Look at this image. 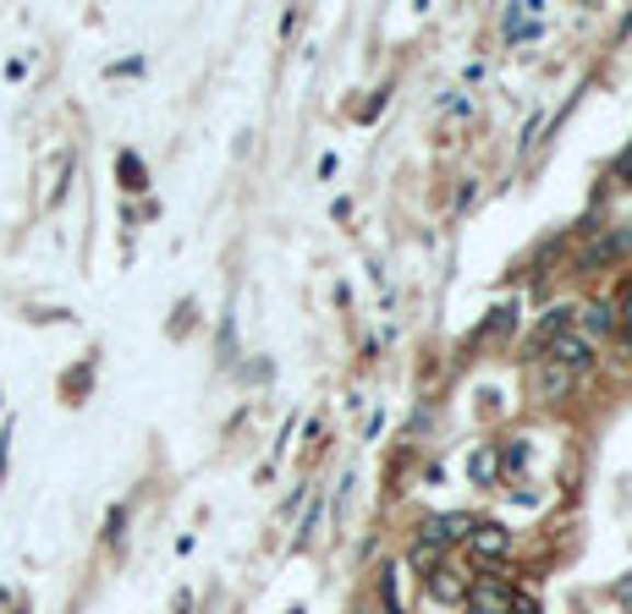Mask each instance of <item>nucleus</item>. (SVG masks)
Wrapping results in <instances>:
<instances>
[{
    "instance_id": "1",
    "label": "nucleus",
    "mask_w": 632,
    "mask_h": 614,
    "mask_svg": "<svg viewBox=\"0 0 632 614\" xmlns=\"http://www.w3.org/2000/svg\"><path fill=\"white\" fill-rule=\"evenodd\" d=\"M473 515L468 510H446V515H429L424 526H418V543H435V548H446V543H468L473 537Z\"/></svg>"
},
{
    "instance_id": "2",
    "label": "nucleus",
    "mask_w": 632,
    "mask_h": 614,
    "mask_svg": "<svg viewBox=\"0 0 632 614\" xmlns=\"http://www.w3.org/2000/svg\"><path fill=\"white\" fill-rule=\"evenodd\" d=\"M468 614H522V598L506 581H473L468 587Z\"/></svg>"
},
{
    "instance_id": "3",
    "label": "nucleus",
    "mask_w": 632,
    "mask_h": 614,
    "mask_svg": "<svg viewBox=\"0 0 632 614\" xmlns=\"http://www.w3.org/2000/svg\"><path fill=\"white\" fill-rule=\"evenodd\" d=\"M621 253H632V225H610L605 236H594V242L577 253V269H599V264H610V258H621Z\"/></svg>"
},
{
    "instance_id": "4",
    "label": "nucleus",
    "mask_w": 632,
    "mask_h": 614,
    "mask_svg": "<svg viewBox=\"0 0 632 614\" xmlns=\"http://www.w3.org/2000/svg\"><path fill=\"white\" fill-rule=\"evenodd\" d=\"M544 362H555V368H566V373H583L594 357H588V340L583 335H555V340H544Z\"/></svg>"
},
{
    "instance_id": "5",
    "label": "nucleus",
    "mask_w": 632,
    "mask_h": 614,
    "mask_svg": "<svg viewBox=\"0 0 632 614\" xmlns=\"http://www.w3.org/2000/svg\"><path fill=\"white\" fill-rule=\"evenodd\" d=\"M577 324H583V340H605V335L621 329V324H616V302H588V308H577Z\"/></svg>"
},
{
    "instance_id": "6",
    "label": "nucleus",
    "mask_w": 632,
    "mask_h": 614,
    "mask_svg": "<svg viewBox=\"0 0 632 614\" xmlns=\"http://www.w3.org/2000/svg\"><path fill=\"white\" fill-rule=\"evenodd\" d=\"M566 390H572V373L539 357V362H533V401H561Z\"/></svg>"
},
{
    "instance_id": "7",
    "label": "nucleus",
    "mask_w": 632,
    "mask_h": 614,
    "mask_svg": "<svg viewBox=\"0 0 632 614\" xmlns=\"http://www.w3.org/2000/svg\"><path fill=\"white\" fill-rule=\"evenodd\" d=\"M429 598L462 603V598H468V576H462L457 565H435V570H429Z\"/></svg>"
},
{
    "instance_id": "8",
    "label": "nucleus",
    "mask_w": 632,
    "mask_h": 614,
    "mask_svg": "<svg viewBox=\"0 0 632 614\" xmlns=\"http://www.w3.org/2000/svg\"><path fill=\"white\" fill-rule=\"evenodd\" d=\"M468 543H473V548H479L484 559H501V554H512V532H506L501 521H479Z\"/></svg>"
},
{
    "instance_id": "9",
    "label": "nucleus",
    "mask_w": 632,
    "mask_h": 614,
    "mask_svg": "<svg viewBox=\"0 0 632 614\" xmlns=\"http://www.w3.org/2000/svg\"><path fill=\"white\" fill-rule=\"evenodd\" d=\"M468 472H473V483H484V488H490V483H495V472H501V455H495L490 444H479V450H473V461H468Z\"/></svg>"
},
{
    "instance_id": "10",
    "label": "nucleus",
    "mask_w": 632,
    "mask_h": 614,
    "mask_svg": "<svg viewBox=\"0 0 632 614\" xmlns=\"http://www.w3.org/2000/svg\"><path fill=\"white\" fill-rule=\"evenodd\" d=\"M407 565H413L418 576H429L435 565H446V548H435V543H413V554H407Z\"/></svg>"
},
{
    "instance_id": "11",
    "label": "nucleus",
    "mask_w": 632,
    "mask_h": 614,
    "mask_svg": "<svg viewBox=\"0 0 632 614\" xmlns=\"http://www.w3.org/2000/svg\"><path fill=\"white\" fill-rule=\"evenodd\" d=\"M116 171H122V187H127V193H138V187L149 182V176H143V160H138V154H122V160H116Z\"/></svg>"
},
{
    "instance_id": "12",
    "label": "nucleus",
    "mask_w": 632,
    "mask_h": 614,
    "mask_svg": "<svg viewBox=\"0 0 632 614\" xmlns=\"http://www.w3.org/2000/svg\"><path fill=\"white\" fill-rule=\"evenodd\" d=\"M501 466H506V472H522V466H528V444H522V439H512V444H506V455H501Z\"/></svg>"
},
{
    "instance_id": "13",
    "label": "nucleus",
    "mask_w": 632,
    "mask_h": 614,
    "mask_svg": "<svg viewBox=\"0 0 632 614\" xmlns=\"http://www.w3.org/2000/svg\"><path fill=\"white\" fill-rule=\"evenodd\" d=\"M380 598H386V614H402V603H397V570H380Z\"/></svg>"
},
{
    "instance_id": "14",
    "label": "nucleus",
    "mask_w": 632,
    "mask_h": 614,
    "mask_svg": "<svg viewBox=\"0 0 632 614\" xmlns=\"http://www.w3.org/2000/svg\"><path fill=\"white\" fill-rule=\"evenodd\" d=\"M616 324L627 329V346H632V286L621 291V302H616Z\"/></svg>"
},
{
    "instance_id": "15",
    "label": "nucleus",
    "mask_w": 632,
    "mask_h": 614,
    "mask_svg": "<svg viewBox=\"0 0 632 614\" xmlns=\"http://www.w3.org/2000/svg\"><path fill=\"white\" fill-rule=\"evenodd\" d=\"M506 324L517 329V308H495V313H490V324H484V335H495V329H506Z\"/></svg>"
},
{
    "instance_id": "16",
    "label": "nucleus",
    "mask_w": 632,
    "mask_h": 614,
    "mask_svg": "<svg viewBox=\"0 0 632 614\" xmlns=\"http://www.w3.org/2000/svg\"><path fill=\"white\" fill-rule=\"evenodd\" d=\"M380 111H386V89H380V94H375V100H369V105H364V111H358V121H375V116H380Z\"/></svg>"
},
{
    "instance_id": "17",
    "label": "nucleus",
    "mask_w": 632,
    "mask_h": 614,
    "mask_svg": "<svg viewBox=\"0 0 632 614\" xmlns=\"http://www.w3.org/2000/svg\"><path fill=\"white\" fill-rule=\"evenodd\" d=\"M122 526H127V510H122V505H116V510H111V521H105V532H111V543H116V537H122Z\"/></svg>"
},
{
    "instance_id": "18",
    "label": "nucleus",
    "mask_w": 632,
    "mask_h": 614,
    "mask_svg": "<svg viewBox=\"0 0 632 614\" xmlns=\"http://www.w3.org/2000/svg\"><path fill=\"white\" fill-rule=\"evenodd\" d=\"M473 198H479V182H473V176H468V182H462V193H457V209H468V204H473Z\"/></svg>"
},
{
    "instance_id": "19",
    "label": "nucleus",
    "mask_w": 632,
    "mask_h": 614,
    "mask_svg": "<svg viewBox=\"0 0 632 614\" xmlns=\"http://www.w3.org/2000/svg\"><path fill=\"white\" fill-rule=\"evenodd\" d=\"M616 598H621V603H627V609H632V576H627V581H621V587H616Z\"/></svg>"
},
{
    "instance_id": "20",
    "label": "nucleus",
    "mask_w": 632,
    "mask_h": 614,
    "mask_svg": "<svg viewBox=\"0 0 632 614\" xmlns=\"http://www.w3.org/2000/svg\"><path fill=\"white\" fill-rule=\"evenodd\" d=\"M522 614H539V609H533V603H522Z\"/></svg>"
}]
</instances>
